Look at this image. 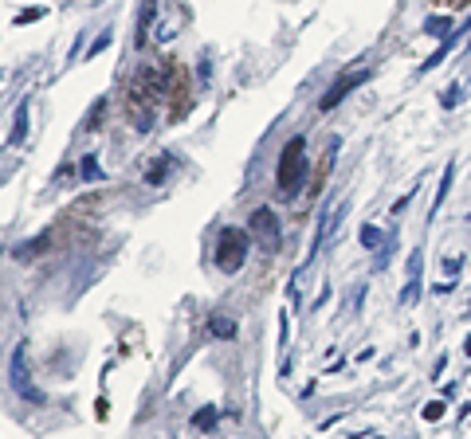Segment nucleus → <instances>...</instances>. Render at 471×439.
I'll return each mask as SVG.
<instances>
[{
	"label": "nucleus",
	"mask_w": 471,
	"mask_h": 439,
	"mask_svg": "<svg viewBox=\"0 0 471 439\" xmlns=\"http://www.w3.org/2000/svg\"><path fill=\"white\" fill-rule=\"evenodd\" d=\"M451 180H456V165H444V180H440V189H436V200H432V216H436V212H440V204L448 200Z\"/></svg>",
	"instance_id": "nucleus-10"
},
{
	"label": "nucleus",
	"mask_w": 471,
	"mask_h": 439,
	"mask_svg": "<svg viewBox=\"0 0 471 439\" xmlns=\"http://www.w3.org/2000/svg\"><path fill=\"white\" fill-rule=\"evenodd\" d=\"M365 79H370V67H350V71H342L338 79H334V87L326 90V94H322L318 106H322V110H334L342 99H346V94H350L353 87H361Z\"/></svg>",
	"instance_id": "nucleus-5"
},
{
	"label": "nucleus",
	"mask_w": 471,
	"mask_h": 439,
	"mask_svg": "<svg viewBox=\"0 0 471 439\" xmlns=\"http://www.w3.org/2000/svg\"><path fill=\"white\" fill-rule=\"evenodd\" d=\"M28 106H31L28 99H24L20 106H16V118H12V134H8V145H20V141L28 138Z\"/></svg>",
	"instance_id": "nucleus-6"
},
{
	"label": "nucleus",
	"mask_w": 471,
	"mask_h": 439,
	"mask_svg": "<svg viewBox=\"0 0 471 439\" xmlns=\"http://www.w3.org/2000/svg\"><path fill=\"white\" fill-rule=\"evenodd\" d=\"M421 251H424V247H416V251L409 255V279H421Z\"/></svg>",
	"instance_id": "nucleus-16"
},
{
	"label": "nucleus",
	"mask_w": 471,
	"mask_h": 439,
	"mask_svg": "<svg viewBox=\"0 0 471 439\" xmlns=\"http://www.w3.org/2000/svg\"><path fill=\"white\" fill-rule=\"evenodd\" d=\"M448 4H468V0H448Z\"/></svg>",
	"instance_id": "nucleus-23"
},
{
	"label": "nucleus",
	"mask_w": 471,
	"mask_h": 439,
	"mask_svg": "<svg viewBox=\"0 0 471 439\" xmlns=\"http://www.w3.org/2000/svg\"><path fill=\"white\" fill-rule=\"evenodd\" d=\"M79 177H83V180H102V165L90 157V153L79 161Z\"/></svg>",
	"instance_id": "nucleus-13"
},
{
	"label": "nucleus",
	"mask_w": 471,
	"mask_h": 439,
	"mask_svg": "<svg viewBox=\"0 0 471 439\" xmlns=\"http://www.w3.org/2000/svg\"><path fill=\"white\" fill-rule=\"evenodd\" d=\"M468 48H471V36H468Z\"/></svg>",
	"instance_id": "nucleus-24"
},
{
	"label": "nucleus",
	"mask_w": 471,
	"mask_h": 439,
	"mask_svg": "<svg viewBox=\"0 0 471 439\" xmlns=\"http://www.w3.org/2000/svg\"><path fill=\"white\" fill-rule=\"evenodd\" d=\"M463 350H468V357H471V338H468V345H463Z\"/></svg>",
	"instance_id": "nucleus-22"
},
{
	"label": "nucleus",
	"mask_w": 471,
	"mask_h": 439,
	"mask_svg": "<svg viewBox=\"0 0 471 439\" xmlns=\"http://www.w3.org/2000/svg\"><path fill=\"white\" fill-rule=\"evenodd\" d=\"M248 247H251V231L224 228L220 243H216V267H220L224 275H236V271L248 263Z\"/></svg>",
	"instance_id": "nucleus-2"
},
{
	"label": "nucleus",
	"mask_w": 471,
	"mask_h": 439,
	"mask_svg": "<svg viewBox=\"0 0 471 439\" xmlns=\"http://www.w3.org/2000/svg\"><path fill=\"white\" fill-rule=\"evenodd\" d=\"M302 173H307V138H291L279 153V173H275V185H279L283 196H295V189H302Z\"/></svg>",
	"instance_id": "nucleus-1"
},
{
	"label": "nucleus",
	"mask_w": 471,
	"mask_h": 439,
	"mask_svg": "<svg viewBox=\"0 0 471 439\" xmlns=\"http://www.w3.org/2000/svg\"><path fill=\"white\" fill-rule=\"evenodd\" d=\"M153 16H157V0H141V12H138V48L146 43V36H150Z\"/></svg>",
	"instance_id": "nucleus-7"
},
{
	"label": "nucleus",
	"mask_w": 471,
	"mask_h": 439,
	"mask_svg": "<svg viewBox=\"0 0 471 439\" xmlns=\"http://www.w3.org/2000/svg\"><path fill=\"white\" fill-rule=\"evenodd\" d=\"M451 31V20L448 16H432V20H424V36H436V40H444Z\"/></svg>",
	"instance_id": "nucleus-11"
},
{
	"label": "nucleus",
	"mask_w": 471,
	"mask_h": 439,
	"mask_svg": "<svg viewBox=\"0 0 471 439\" xmlns=\"http://www.w3.org/2000/svg\"><path fill=\"white\" fill-rule=\"evenodd\" d=\"M209 333L228 341V338H236V322H232L228 314H212V318H209Z\"/></svg>",
	"instance_id": "nucleus-8"
},
{
	"label": "nucleus",
	"mask_w": 471,
	"mask_h": 439,
	"mask_svg": "<svg viewBox=\"0 0 471 439\" xmlns=\"http://www.w3.org/2000/svg\"><path fill=\"white\" fill-rule=\"evenodd\" d=\"M416 294H421V279H409V287L401 290V302L409 306V302H416Z\"/></svg>",
	"instance_id": "nucleus-14"
},
{
	"label": "nucleus",
	"mask_w": 471,
	"mask_h": 439,
	"mask_svg": "<svg viewBox=\"0 0 471 439\" xmlns=\"http://www.w3.org/2000/svg\"><path fill=\"white\" fill-rule=\"evenodd\" d=\"M111 36H114V31H102L99 40L90 43V51H87V55H99V51H102V48H106V43H111Z\"/></svg>",
	"instance_id": "nucleus-21"
},
{
	"label": "nucleus",
	"mask_w": 471,
	"mask_h": 439,
	"mask_svg": "<svg viewBox=\"0 0 471 439\" xmlns=\"http://www.w3.org/2000/svg\"><path fill=\"white\" fill-rule=\"evenodd\" d=\"M153 40H157V43H169V40H173V24H169V20L157 24V36H153Z\"/></svg>",
	"instance_id": "nucleus-20"
},
{
	"label": "nucleus",
	"mask_w": 471,
	"mask_h": 439,
	"mask_svg": "<svg viewBox=\"0 0 471 439\" xmlns=\"http://www.w3.org/2000/svg\"><path fill=\"white\" fill-rule=\"evenodd\" d=\"M8 380H12V389H16V396L28 400V404H43V392L31 384V373H28V353H24V345H16L12 350V365H8Z\"/></svg>",
	"instance_id": "nucleus-3"
},
{
	"label": "nucleus",
	"mask_w": 471,
	"mask_h": 439,
	"mask_svg": "<svg viewBox=\"0 0 471 439\" xmlns=\"http://www.w3.org/2000/svg\"><path fill=\"white\" fill-rule=\"evenodd\" d=\"M216 419H220V412H216V408H209V404H204V408L197 412V416H192V428H197V431H209L212 424H216Z\"/></svg>",
	"instance_id": "nucleus-12"
},
{
	"label": "nucleus",
	"mask_w": 471,
	"mask_h": 439,
	"mask_svg": "<svg viewBox=\"0 0 471 439\" xmlns=\"http://www.w3.org/2000/svg\"><path fill=\"white\" fill-rule=\"evenodd\" d=\"M358 240H361V247H365V251H377V247L385 243V236H381V228H373V224H361Z\"/></svg>",
	"instance_id": "nucleus-9"
},
{
	"label": "nucleus",
	"mask_w": 471,
	"mask_h": 439,
	"mask_svg": "<svg viewBox=\"0 0 471 439\" xmlns=\"http://www.w3.org/2000/svg\"><path fill=\"white\" fill-rule=\"evenodd\" d=\"M169 161H173V157H161L157 165H153V169H150V185H157V180L165 177V165H169Z\"/></svg>",
	"instance_id": "nucleus-17"
},
{
	"label": "nucleus",
	"mask_w": 471,
	"mask_h": 439,
	"mask_svg": "<svg viewBox=\"0 0 471 439\" xmlns=\"http://www.w3.org/2000/svg\"><path fill=\"white\" fill-rule=\"evenodd\" d=\"M440 102H444V106H456V102H460V82H451V87L444 90V99H440Z\"/></svg>",
	"instance_id": "nucleus-18"
},
{
	"label": "nucleus",
	"mask_w": 471,
	"mask_h": 439,
	"mask_svg": "<svg viewBox=\"0 0 471 439\" xmlns=\"http://www.w3.org/2000/svg\"><path fill=\"white\" fill-rule=\"evenodd\" d=\"M463 271V255H448L444 259V275H460Z\"/></svg>",
	"instance_id": "nucleus-15"
},
{
	"label": "nucleus",
	"mask_w": 471,
	"mask_h": 439,
	"mask_svg": "<svg viewBox=\"0 0 471 439\" xmlns=\"http://www.w3.org/2000/svg\"><path fill=\"white\" fill-rule=\"evenodd\" d=\"M251 236L263 243V251H279L283 231H279V216L271 208H255L251 212Z\"/></svg>",
	"instance_id": "nucleus-4"
},
{
	"label": "nucleus",
	"mask_w": 471,
	"mask_h": 439,
	"mask_svg": "<svg viewBox=\"0 0 471 439\" xmlns=\"http://www.w3.org/2000/svg\"><path fill=\"white\" fill-rule=\"evenodd\" d=\"M440 416H444V404H440V400L424 404V419H440Z\"/></svg>",
	"instance_id": "nucleus-19"
}]
</instances>
